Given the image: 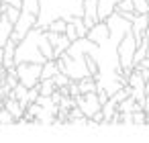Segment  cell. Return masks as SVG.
<instances>
[{
  "label": "cell",
  "instance_id": "obj_20",
  "mask_svg": "<svg viewBox=\"0 0 149 143\" xmlns=\"http://www.w3.org/2000/svg\"><path fill=\"white\" fill-rule=\"evenodd\" d=\"M65 35H68V39H70L72 43H74V41L78 39V33H76V27H74V23H72V21L68 23V29H65Z\"/></svg>",
  "mask_w": 149,
  "mask_h": 143
},
{
  "label": "cell",
  "instance_id": "obj_19",
  "mask_svg": "<svg viewBox=\"0 0 149 143\" xmlns=\"http://www.w3.org/2000/svg\"><path fill=\"white\" fill-rule=\"evenodd\" d=\"M37 98H39V84L33 86V88H29V92H27V102H37Z\"/></svg>",
  "mask_w": 149,
  "mask_h": 143
},
{
  "label": "cell",
  "instance_id": "obj_3",
  "mask_svg": "<svg viewBox=\"0 0 149 143\" xmlns=\"http://www.w3.org/2000/svg\"><path fill=\"white\" fill-rule=\"evenodd\" d=\"M137 45H139V41H137V37H135V33H133V29H131V31L125 33V37L120 39V43H118V47H116V51H118V63H120V68H123V76H125L127 80H129L131 72L135 70V61H133V57H135V49H137Z\"/></svg>",
  "mask_w": 149,
  "mask_h": 143
},
{
  "label": "cell",
  "instance_id": "obj_2",
  "mask_svg": "<svg viewBox=\"0 0 149 143\" xmlns=\"http://www.w3.org/2000/svg\"><path fill=\"white\" fill-rule=\"evenodd\" d=\"M39 4L37 25L43 29L55 19H65L70 23L76 17H84V0H39Z\"/></svg>",
  "mask_w": 149,
  "mask_h": 143
},
{
  "label": "cell",
  "instance_id": "obj_8",
  "mask_svg": "<svg viewBox=\"0 0 149 143\" xmlns=\"http://www.w3.org/2000/svg\"><path fill=\"white\" fill-rule=\"evenodd\" d=\"M13 29H15V25L10 23V19L6 17V13H0V47L6 45V41L13 35Z\"/></svg>",
  "mask_w": 149,
  "mask_h": 143
},
{
  "label": "cell",
  "instance_id": "obj_16",
  "mask_svg": "<svg viewBox=\"0 0 149 143\" xmlns=\"http://www.w3.org/2000/svg\"><path fill=\"white\" fill-rule=\"evenodd\" d=\"M133 10H135V15H147L149 13V2L147 0H133Z\"/></svg>",
  "mask_w": 149,
  "mask_h": 143
},
{
  "label": "cell",
  "instance_id": "obj_18",
  "mask_svg": "<svg viewBox=\"0 0 149 143\" xmlns=\"http://www.w3.org/2000/svg\"><path fill=\"white\" fill-rule=\"evenodd\" d=\"M133 125H147V114H145L143 108L133 112Z\"/></svg>",
  "mask_w": 149,
  "mask_h": 143
},
{
  "label": "cell",
  "instance_id": "obj_5",
  "mask_svg": "<svg viewBox=\"0 0 149 143\" xmlns=\"http://www.w3.org/2000/svg\"><path fill=\"white\" fill-rule=\"evenodd\" d=\"M76 106L82 110V114L84 116H94L100 108H102V104H100V100H98V94L96 92H86V94H78L76 96Z\"/></svg>",
  "mask_w": 149,
  "mask_h": 143
},
{
  "label": "cell",
  "instance_id": "obj_6",
  "mask_svg": "<svg viewBox=\"0 0 149 143\" xmlns=\"http://www.w3.org/2000/svg\"><path fill=\"white\" fill-rule=\"evenodd\" d=\"M47 35H49V41H51V45H53L55 57H59L61 53H65L68 47L72 45V41L68 39L65 33H53V31H47Z\"/></svg>",
  "mask_w": 149,
  "mask_h": 143
},
{
  "label": "cell",
  "instance_id": "obj_12",
  "mask_svg": "<svg viewBox=\"0 0 149 143\" xmlns=\"http://www.w3.org/2000/svg\"><path fill=\"white\" fill-rule=\"evenodd\" d=\"M78 86H80V92H82V94H86V92H96V88H98V82H96L92 76H88V78H82V80H78Z\"/></svg>",
  "mask_w": 149,
  "mask_h": 143
},
{
  "label": "cell",
  "instance_id": "obj_24",
  "mask_svg": "<svg viewBox=\"0 0 149 143\" xmlns=\"http://www.w3.org/2000/svg\"><path fill=\"white\" fill-rule=\"evenodd\" d=\"M147 55H149V45H147Z\"/></svg>",
  "mask_w": 149,
  "mask_h": 143
},
{
  "label": "cell",
  "instance_id": "obj_1",
  "mask_svg": "<svg viewBox=\"0 0 149 143\" xmlns=\"http://www.w3.org/2000/svg\"><path fill=\"white\" fill-rule=\"evenodd\" d=\"M47 59H57L53 45L49 41L47 29L35 25L19 43H17V51H15V61L23 63V61H33V63H45Z\"/></svg>",
  "mask_w": 149,
  "mask_h": 143
},
{
  "label": "cell",
  "instance_id": "obj_11",
  "mask_svg": "<svg viewBox=\"0 0 149 143\" xmlns=\"http://www.w3.org/2000/svg\"><path fill=\"white\" fill-rule=\"evenodd\" d=\"M59 72V66H57V59H47L41 68V80H47V78H53L55 74Z\"/></svg>",
  "mask_w": 149,
  "mask_h": 143
},
{
  "label": "cell",
  "instance_id": "obj_13",
  "mask_svg": "<svg viewBox=\"0 0 149 143\" xmlns=\"http://www.w3.org/2000/svg\"><path fill=\"white\" fill-rule=\"evenodd\" d=\"M45 29H47V31H53V33H65L68 21H65V19H55V21H51Z\"/></svg>",
  "mask_w": 149,
  "mask_h": 143
},
{
  "label": "cell",
  "instance_id": "obj_7",
  "mask_svg": "<svg viewBox=\"0 0 149 143\" xmlns=\"http://www.w3.org/2000/svg\"><path fill=\"white\" fill-rule=\"evenodd\" d=\"M82 19L88 29L100 21L98 19V0H84V17Z\"/></svg>",
  "mask_w": 149,
  "mask_h": 143
},
{
  "label": "cell",
  "instance_id": "obj_10",
  "mask_svg": "<svg viewBox=\"0 0 149 143\" xmlns=\"http://www.w3.org/2000/svg\"><path fill=\"white\" fill-rule=\"evenodd\" d=\"M4 108H6L15 119H23V116H25V108H23V106H21V102H19L17 98H13V96L4 102Z\"/></svg>",
  "mask_w": 149,
  "mask_h": 143
},
{
  "label": "cell",
  "instance_id": "obj_15",
  "mask_svg": "<svg viewBox=\"0 0 149 143\" xmlns=\"http://www.w3.org/2000/svg\"><path fill=\"white\" fill-rule=\"evenodd\" d=\"M53 82H55V86H57V88H65V86H70L72 78H70L68 74H63V72H57V74L53 76Z\"/></svg>",
  "mask_w": 149,
  "mask_h": 143
},
{
  "label": "cell",
  "instance_id": "obj_9",
  "mask_svg": "<svg viewBox=\"0 0 149 143\" xmlns=\"http://www.w3.org/2000/svg\"><path fill=\"white\" fill-rule=\"evenodd\" d=\"M149 21H147V15H135V19L131 21V29L137 37V41H141L145 37V29H147Z\"/></svg>",
  "mask_w": 149,
  "mask_h": 143
},
{
  "label": "cell",
  "instance_id": "obj_22",
  "mask_svg": "<svg viewBox=\"0 0 149 143\" xmlns=\"http://www.w3.org/2000/svg\"><path fill=\"white\" fill-rule=\"evenodd\" d=\"M4 4L8 6H17V8H23V0H2Z\"/></svg>",
  "mask_w": 149,
  "mask_h": 143
},
{
  "label": "cell",
  "instance_id": "obj_4",
  "mask_svg": "<svg viewBox=\"0 0 149 143\" xmlns=\"http://www.w3.org/2000/svg\"><path fill=\"white\" fill-rule=\"evenodd\" d=\"M41 68H43V63H33V61L17 63V76H19V82L25 84L27 88L37 86L39 80H41Z\"/></svg>",
  "mask_w": 149,
  "mask_h": 143
},
{
  "label": "cell",
  "instance_id": "obj_14",
  "mask_svg": "<svg viewBox=\"0 0 149 143\" xmlns=\"http://www.w3.org/2000/svg\"><path fill=\"white\" fill-rule=\"evenodd\" d=\"M72 23H74V27H76L78 39H80V37H86V35H88V27L84 25V19H82V17H76V19H72Z\"/></svg>",
  "mask_w": 149,
  "mask_h": 143
},
{
  "label": "cell",
  "instance_id": "obj_25",
  "mask_svg": "<svg viewBox=\"0 0 149 143\" xmlns=\"http://www.w3.org/2000/svg\"><path fill=\"white\" fill-rule=\"evenodd\" d=\"M147 2H149V0H147Z\"/></svg>",
  "mask_w": 149,
  "mask_h": 143
},
{
  "label": "cell",
  "instance_id": "obj_21",
  "mask_svg": "<svg viewBox=\"0 0 149 143\" xmlns=\"http://www.w3.org/2000/svg\"><path fill=\"white\" fill-rule=\"evenodd\" d=\"M15 121V116L6 110V108H2V110H0V123H13Z\"/></svg>",
  "mask_w": 149,
  "mask_h": 143
},
{
  "label": "cell",
  "instance_id": "obj_17",
  "mask_svg": "<svg viewBox=\"0 0 149 143\" xmlns=\"http://www.w3.org/2000/svg\"><path fill=\"white\" fill-rule=\"evenodd\" d=\"M116 13H135L133 10V0H120V2L114 6Z\"/></svg>",
  "mask_w": 149,
  "mask_h": 143
},
{
  "label": "cell",
  "instance_id": "obj_23",
  "mask_svg": "<svg viewBox=\"0 0 149 143\" xmlns=\"http://www.w3.org/2000/svg\"><path fill=\"white\" fill-rule=\"evenodd\" d=\"M137 66H141V68H145V70H149V55H147V57H145V59H143L141 63H137Z\"/></svg>",
  "mask_w": 149,
  "mask_h": 143
}]
</instances>
